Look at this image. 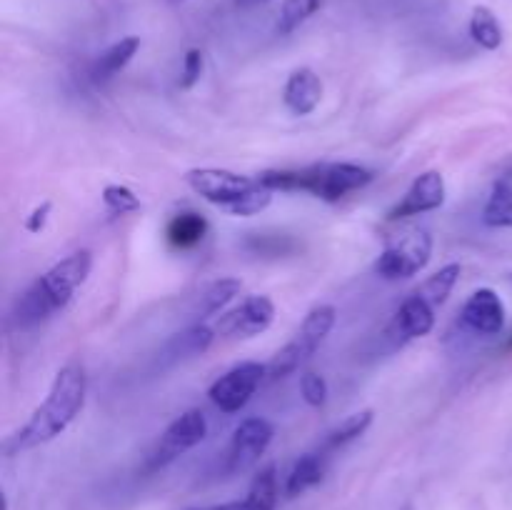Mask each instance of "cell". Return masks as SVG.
Wrapping results in <instances>:
<instances>
[{
	"instance_id": "6da1fadb",
	"label": "cell",
	"mask_w": 512,
	"mask_h": 510,
	"mask_svg": "<svg viewBox=\"0 0 512 510\" xmlns=\"http://www.w3.org/2000/svg\"><path fill=\"white\" fill-rule=\"evenodd\" d=\"M85 395H88V375H85L83 365L78 360L63 365L55 373L48 395L33 410L28 423L5 438L3 453L13 458V455L40 448V445L63 435L68 425L78 418L80 410L85 408Z\"/></svg>"
},
{
	"instance_id": "7a4b0ae2",
	"label": "cell",
	"mask_w": 512,
	"mask_h": 510,
	"mask_svg": "<svg viewBox=\"0 0 512 510\" xmlns=\"http://www.w3.org/2000/svg\"><path fill=\"white\" fill-rule=\"evenodd\" d=\"M273 193H310L325 203H338L355 190L368 188L375 173L355 163H315L308 168H273L255 175Z\"/></svg>"
},
{
	"instance_id": "3957f363",
	"label": "cell",
	"mask_w": 512,
	"mask_h": 510,
	"mask_svg": "<svg viewBox=\"0 0 512 510\" xmlns=\"http://www.w3.org/2000/svg\"><path fill=\"white\" fill-rule=\"evenodd\" d=\"M90 268H93V255H90V250H75L68 258H63L53 268L45 270L15 300L13 318L18 323V328H33V325L43 323L53 313L63 310L70 303L75 290L88 280Z\"/></svg>"
},
{
	"instance_id": "277c9868",
	"label": "cell",
	"mask_w": 512,
	"mask_h": 510,
	"mask_svg": "<svg viewBox=\"0 0 512 510\" xmlns=\"http://www.w3.org/2000/svg\"><path fill=\"white\" fill-rule=\"evenodd\" d=\"M335 318H338V310L333 305L323 303L315 305L308 315H305L303 325L295 333V338L288 345L278 350V353L270 358L268 363V380H280L285 375L295 373L310 355H315V350L325 343V338L333 330Z\"/></svg>"
},
{
	"instance_id": "5b68a950",
	"label": "cell",
	"mask_w": 512,
	"mask_h": 510,
	"mask_svg": "<svg viewBox=\"0 0 512 510\" xmlns=\"http://www.w3.org/2000/svg\"><path fill=\"white\" fill-rule=\"evenodd\" d=\"M433 255V235L425 228H413L388 245L375 260L373 270L383 280H405L418 275Z\"/></svg>"
},
{
	"instance_id": "8992f818",
	"label": "cell",
	"mask_w": 512,
	"mask_h": 510,
	"mask_svg": "<svg viewBox=\"0 0 512 510\" xmlns=\"http://www.w3.org/2000/svg\"><path fill=\"white\" fill-rule=\"evenodd\" d=\"M185 183L190 185L195 195L225 210L238 205L240 200L248 198L250 193L260 188L258 178L233 173V170L225 168H193L185 173Z\"/></svg>"
},
{
	"instance_id": "52a82bcc",
	"label": "cell",
	"mask_w": 512,
	"mask_h": 510,
	"mask_svg": "<svg viewBox=\"0 0 512 510\" xmlns=\"http://www.w3.org/2000/svg\"><path fill=\"white\" fill-rule=\"evenodd\" d=\"M208 435V420H205L203 410L190 408L185 410L180 418H175L173 423L165 428V433L160 435L158 445H155L153 453L148 455V470H160L165 465H170L173 460H178L180 455H185L188 450H193L195 445H200Z\"/></svg>"
},
{
	"instance_id": "ba28073f",
	"label": "cell",
	"mask_w": 512,
	"mask_h": 510,
	"mask_svg": "<svg viewBox=\"0 0 512 510\" xmlns=\"http://www.w3.org/2000/svg\"><path fill=\"white\" fill-rule=\"evenodd\" d=\"M268 378V365L255 363V360H245V363L235 365L228 373L220 375L208 390L210 403L223 413H240L245 405L250 403L255 393H258L260 383Z\"/></svg>"
},
{
	"instance_id": "9c48e42d",
	"label": "cell",
	"mask_w": 512,
	"mask_h": 510,
	"mask_svg": "<svg viewBox=\"0 0 512 510\" xmlns=\"http://www.w3.org/2000/svg\"><path fill=\"white\" fill-rule=\"evenodd\" d=\"M273 425L265 418H245L243 423L235 428L233 440H230L228 455H225V470L228 473H243V470L253 468L265 450L273 443Z\"/></svg>"
},
{
	"instance_id": "30bf717a",
	"label": "cell",
	"mask_w": 512,
	"mask_h": 510,
	"mask_svg": "<svg viewBox=\"0 0 512 510\" xmlns=\"http://www.w3.org/2000/svg\"><path fill=\"white\" fill-rule=\"evenodd\" d=\"M275 320V305L268 295H250L245 298L238 308L230 313L220 315L218 333L233 335V338H255V335L265 333Z\"/></svg>"
},
{
	"instance_id": "8fae6325",
	"label": "cell",
	"mask_w": 512,
	"mask_h": 510,
	"mask_svg": "<svg viewBox=\"0 0 512 510\" xmlns=\"http://www.w3.org/2000/svg\"><path fill=\"white\" fill-rule=\"evenodd\" d=\"M445 195H448V188H445V178L438 170H425L423 175L413 180V185L408 188V193L388 210V220L395 223V220L413 218V215L430 213V210L443 208Z\"/></svg>"
},
{
	"instance_id": "7c38bea8",
	"label": "cell",
	"mask_w": 512,
	"mask_h": 510,
	"mask_svg": "<svg viewBox=\"0 0 512 510\" xmlns=\"http://www.w3.org/2000/svg\"><path fill=\"white\" fill-rule=\"evenodd\" d=\"M460 323L478 335H500L505 328L503 298L493 288L475 290L460 310Z\"/></svg>"
},
{
	"instance_id": "4fadbf2b",
	"label": "cell",
	"mask_w": 512,
	"mask_h": 510,
	"mask_svg": "<svg viewBox=\"0 0 512 510\" xmlns=\"http://www.w3.org/2000/svg\"><path fill=\"white\" fill-rule=\"evenodd\" d=\"M323 100V80L315 70L298 68L283 88V103L293 115H310Z\"/></svg>"
},
{
	"instance_id": "5bb4252c",
	"label": "cell",
	"mask_w": 512,
	"mask_h": 510,
	"mask_svg": "<svg viewBox=\"0 0 512 510\" xmlns=\"http://www.w3.org/2000/svg\"><path fill=\"white\" fill-rule=\"evenodd\" d=\"M278 498V470H275V465H265L253 478L248 495L243 500H230V503L210 505V508L203 510H275L278 508Z\"/></svg>"
},
{
	"instance_id": "9a60e30c",
	"label": "cell",
	"mask_w": 512,
	"mask_h": 510,
	"mask_svg": "<svg viewBox=\"0 0 512 510\" xmlns=\"http://www.w3.org/2000/svg\"><path fill=\"white\" fill-rule=\"evenodd\" d=\"M393 328L403 340L425 338V335L435 328L433 305H430L425 298H420L418 293L410 295V298L400 305Z\"/></svg>"
},
{
	"instance_id": "2e32d148",
	"label": "cell",
	"mask_w": 512,
	"mask_h": 510,
	"mask_svg": "<svg viewBox=\"0 0 512 510\" xmlns=\"http://www.w3.org/2000/svg\"><path fill=\"white\" fill-rule=\"evenodd\" d=\"M215 333L213 328H208L205 323L190 325L183 333L173 335V338L165 343L163 348V360L165 363H180V360H190L195 355H203L205 350L213 343Z\"/></svg>"
},
{
	"instance_id": "e0dca14e",
	"label": "cell",
	"mask_w": 512,
	"mask_h": 510,
	"mask_svg": "<svg viewBox=\"0 0 512 510\" xmlns=\"http://www.w3.org/2000/svg\"><path fill=\"white\" fill-rule=\"evenodd\" d=\"M138 50H140L138 35L120 38L118 43H113L108 50H103V53L95 58L93 70H90V75H93L95 83H105V80H110L113 75H118L120 70H123L125 65L135 58V53H138Z\"/></svg>"
},
{
	"instance_id": "ac0fdd59",
	"label": "cell",
	"mask_w": 512,
	"mask_h": 510,
	"mask_svg": "<svg viewBox=\"0 0 512 510\" xmlns=\"http://www.w3.org/2000/svg\"><path fill=\"white\" fill-rule=\"evenodd\" d=\"M325 478V463L318 453H305L295 460L293 470L285 480V498H298V495L308 493L310 488L323 483Z\"/></svg>"
},
{
	"instance_id": "d6986e66",
	"label": "cell",
	"mask_w": 512,
	"mask_h": 510,
	"mask_svg": "<svg viewBox=\"0 0 512 510\" xmlns=\"http://www.w3.org/2000/svg\"><path fill=\"white\" fill-rule=\"evenodd\" d=\"M205 233H208V220L200 213H193V210H185V213H178L165 228V235H168V243L178 250L195 248L198 243H203Z\"/></svg>"
},
{
	"instance_id": "ffe728a7",
	"label": "cell",
	"mask_w": 512,
	"mask_h": 510,
	"mask_svg": "<svg viewBox=\"0 0 512 510\" xmlns=\"http://www.w3.org/2000/svg\"><path fill=\"white\" fill-rule=\"evenodd\" d=\"M470 38L483 50H498L503 45V25L498 15L485 5H475L470 13Z\"/></svg>"
},
{
	"instance_id": "44dd1931",
	"label": "cell",
	"mask_w": 512,
	"mask_h": 510,
	"mask_svg": "<svg viewBox=\"0 0 512 510\" xmlns=\"http://www.w3.org/2000/svg\"><path fill=\"white\" fill-rule=\"evenodd\" d=\"M240 290H243L240 278L215 280V283H210L208 288H205V293L200 295L198 313L203 315V318H210V315L220 313V310H225L235 298H238Z\"/></svg>"
},
{
	"instance_id": "7402d4cb",
	"label": "cell",
	"mask_w": 512,
	"mask_h": 510,
	"mask_svg": "<svg viewBox=\"0 0 512 510\" xmlns=\"http://www.w3.org/2000/svg\"><path fill=\"white\" fill-rule=\"evenodd\" d=\"M483 223L488 228H512V185L508 180H498L490 190L483 208Z\"/></svg>"
},
{
	"instance_id": "603a6c76",
	"label": "cell",
	"mask_w": 512,
	"mask_h": 510,
	"mask_svg": "<svg viewBox=\"0 0 512 510\" xmlns=\"http://www.w3.org/2000/svg\"><path fill=\"white\" fill-rule=\"evenodd\" d=\"M460 273H463V268H460V263H448L443 265V268L438 270V273L430 275L428 280H425L423 285H420L415 293L420 295V298L428 300L433 308H438V305H443L445 300H448V295L453 293L455 283L460 280Z\"/></svg>"
},
{
	"instance_id": "cb8c5ba5",
	"label": "cell",
	"mask_w": 512,
	"mask_h": 510,
	"mask_svg": "<svg viewBox=\"0 0 512 510\" xmlns=\"http://www.w3.org/2000/svg\"><path fill=\"white\" fill-rule=\"evenodd\" d=\"M373 420H375L373 408H365V410H358V413L348 415L343 423L335 425V428L330 430L325 445H328V448H343V445L353 443V440H358L360 435L368 433V428L373 425Z\"/></svg>"
},
{
	"instance_id": "d4e9b609",
	"label": "cell",
	"mask_w": 512,
	"mask_h": 510,
	"mask_svg": "<svg viewBox=\"0 0 512 510\" xmlns=\"http://www.w3.org/2000/svg\"><path fill=\"white\" fill-rule=\"evenodd\" d=\"M320 5H323V0H285L283 8H280L278 30L283 35L293 33L295 28H300L305 20L318 13Z\"/></svg>"
},
{
	"instance_id": "484cf974",
	"label": "cell",
	"mask_w": 512,
	"mask_h": 510,
	"mask_svg": "<svg viewBox=\"0 0 512 510\" xmlns=\"http://www.w3.org/2000/svg\"><path fill=\"white\" fill-rule=\"evenodd\" d=\"M103 205L108 208V213L113 215H130L140 210V198L128 188V185L110 183L103 188Z\"/></svg>"
},
{
	"instance_id": "4316f807",
	"label": "cell",
	"mask_w": 512,
	"mask_h": 510,
	"mask_svg": "<svg viewBox=\"0 0 512 510\" xmlns=\"http://www.w3.org/2000/svg\"><path fill=\"white\" fill-rule=\"evenodd\" d=\"M270 203H273V190H268V188H263V185H260L255 193H250L248 198L240 200L238 205H233L228 213L235 215V218H253V215L263 213V210L268 208Z\"/></svg>"
},
{
	"instance_id": "83f0119b",
	"label": "cell",
	"mask_w": 512,
	"mask_h": 510,
	"mask_svg": "<svg viewBox=\"0 0 512 510\" xmlns=\"http://www.w3.org/2000/svg\"><path fill=\"white\" fill-rule=\"evenodd\" d=\"M300 393H303V400L310 408H323L325 400H328V383H325L323 375L303 373V378H300Z\"/></svg>"
},
{
	"instance_id": "f1b7e54d",
	"label": "cell",
	"mask_w": 512,
	"mask_h": 510,
	"mask_svg": "<svg viewBox=\"0 0 512 510\" xmlns=\"http://www.w3.org/2000/svg\"><path fill=\"white\" fill-rule=\"evenodd\" d=\"M203 75V50L190 48L183 58V75H180V88L190 90Z\"/></svg>"
},
{
	"instance_id": "f546056e",
	"label": "cell",
	"mask_w": 512,
	"mask_h": 510,
	"mask_svg": "<svg viewBox=\"0 0 512 510\" xmlns=\"http://www.w3.org/2000/svg\"><path fill=\"white\" fill-rule=\"evenodd\" d=\"M50 213H53V203H50V200H43L40 205H35V208L30 210L28 218H25V230H28V233H35V235L43 233L45 225H48Z\"/></svg>"
},
{
	"instance_id": "4dcf8cb0",
	"label": "cell",
	"mask_w": 512,
	"mask_h": 510,
	"mask_svg": "<svg viewBox=\"0 0 512 510\" xmlns=\"http://www.w3.org/2000/svg\"><path fill=\"white\" fill-rule=\"evenodd\" d=\"M505 350H512V335L508 338V343H505Z\"/></svg>"
},
{
	"instance_id": "1f68e13d",
	"label": "cell",
	"mask_w": 512,
	"mask_h": 510,
	"mask_svg": "<svg viewBox=\"0 0 512 510\" xmlns=\"http://www.w3.org/2000/svg\"><path fill=\"white\" fill-rule=\"evenodd\" d=\"M508 178H512V163H510V168H508Z\"/></svg>"
},
{
	"instance_id": "d6a6232c",
	"label": "cell",
	"mask_w": 512,
	"mask_h": 510,
	"mask_svg": "<svg viewBox=\"0 0 512 510\" xmlns=\"http://www.w3.org/2000/svg\"><path fill=\"white\" fill-rule=\"evenodd\" d=\"M253 3H265V0H253Z\"/></svg>"
}]
</instances>
